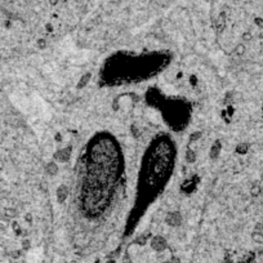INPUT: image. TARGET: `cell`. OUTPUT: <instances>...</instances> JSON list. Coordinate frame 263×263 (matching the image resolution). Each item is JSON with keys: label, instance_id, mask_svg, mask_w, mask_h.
Segmentation results:
<instances>
[{"label": "cell", "instance_id": "cell-6", "mask_svg": "<svg viewBox=\"0 0 263 263\" xmlns=\"http://www.w3.org/2000/svg\"><path fill=\"white\" fill-rule=\"evenodd\" d=\"M253 192H254V195H258L259 188H258V187H254V188H253Z\"/></svg>", "mask_w": 263, "mask_h": 263}, {"label": "cell", "instance_id": "cell-7", "mask_svg": "<svg viewBox=\"0 0 263 263\" xmlns=\"http://www.w3.org/2000/svg\"><path fill=\"white\" fill-rule=\"evenodd\" d=\"M0 169H3V163L0 161Z\"/></svg>", "mask_w": 263, "mask_h": 263}, {"label": "cell", "instance_id": "cell-1", "mask_svg": "<svg viewBox=\"0 0 263 263\" xmlns=\"http://www.w3.org/2000/svg\"><path fill=\"white\" fill-rule=\"evenodd\" d=\"M123 174L116 141L99 135L89 141L79 173V203L84 215L99 217L109 209Z\"/></svg>", "mask_w": 263, "mask_h": 263}, {"label": "cell", "instance_id": "cell-2", "mask_svg": "<svg viewBox=\"0 0 263 263\" xmlns=\"http://www.w3.org/2000/svg\"><path fill=\"white\" fill-rule=\"evenodd\" d=\"M174 160L175 149L168 137H159L150 144L141 164L135 209L142 210L160 194L170 178Z\"/></svg>", "mask_w": 263, "mask_h": 263}, {"label": "cell", "instance_id": "cell-3", "mask_svg": "<svg viewBox=\"0 0 263 263\" xmlns=\"http://www.w3.org/2000/svg\"><path fill=\"white\" fill-rule=\"evenodd\" d=\"M4 2L10 5L17 4L18 2H22L23 4H27L30 7H39L44 12H49V9L65 8L72 4L73 2H78V0H4Z\"/></svg>", "mask_w": 263, "mask_h": 263}, {"label": "cell", "instance_id": "cell-5", "mask_svg": "<svg viewBox=\"0 0 263 263\" xmlns=\"http://www.w3.org/2000/svg\"><path fill=\"white\" fill-rule=\"evenodd\" d=\"M255 23H257L260 28H263V18H255Z\"/></svg>", "mask_w": 263, "mask_h": 263}, {"label": "cell", "instance_id": "cell-4", "mask_svg": "<svg viewBox=\"0 0 263 263\" xmlns=\"http://www.w3.org/2000/svg\"><path fill=\"white\" fill-rule=\"evenodd\" d=\"M253 239H254L255 241H258V243L263 241V236H262L260 234H254V235H253Z\"/></svg>", "mask_w": 263, "mask_h": 263}]
</instances>
